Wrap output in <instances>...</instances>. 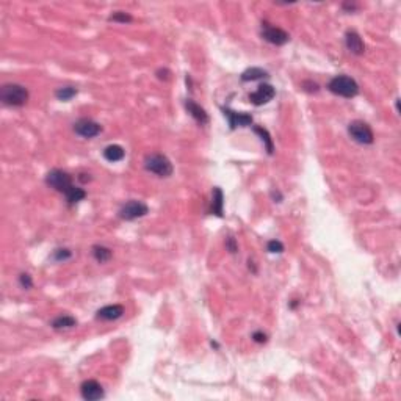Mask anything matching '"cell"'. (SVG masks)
I'll list each match as a JSON object with an SVG mask.
<instances>
[{
  "mask_svg": "<svg viewBox=\"0 0 401 401\" xmlns=\"http://www.w3.org/2000/svg\"><path fill=\"white\" fill-rule=\"evenodd\" d=\"M19 284L22 285V288H31L33 285V281H31V276L28 273H22L19 276Z\"/></svg>",
  "mask_w": 401,
  "mask_h": 401,
  "instance_id": "obj_26",
  "label": "cell"
},
{
  "mask_svg": "<svg viewBox=\"0 0 401 401\" xmlns=\"http://www.w3.org/2000/svg\"><path fill=\"white\" fill-rule=\"evenodd\" d=\"M74 326H77V320H76L74 317H71V315H60V317H57V318L52 321V327H53V329H58V331H61V329H71V327H74Z\"/></svg>",
  "mask_w": 401,
  "mask_h": 401,
  "instance_id": "obj_18",
  "label": "cell"
},
{
  "mask_svg": "<svg viewBox=\"0 0 401 401\" xmlns=\"http://www.w3.org/2000/svg\"><path fill=\"white\" fill-rule=\"evenodd\" d=\"M345 44H347V49L353 55H363V52H365V44H363L362 38L359 37V33L354 31V30H348L347 31Z\"/></svg>",
  "mask_w": 401,
  "mask_h": 401,
  "instance_id": "obj_12",
  "label": "cell"
},
{
  "mask_svg": "<svg viewBox=\"0 0 401 401\" xmlns=\"http://www.w3.org/2000/svg\"><path fill=\"white\" fill-rule=\"evenodd\" d=\"M124 315V307L121 304H112V306H105L102 309H99L96 314L97 320H104V321H115L118 318H121Z\"/></svg>",
  "mask_w": 401,
  "mask_h": 401,
  "instance_id": "obj_13",
  "label": "cell"
},
{
  "mask_svg": "<svg viewBox=\"0 0 401 401\" xmlns=\"http://www.w3.org/2000/svg\"><path fill=\"white\" fill-rule=\"evenodd\" d=\"M144 168L158 177H170L173 174V163L163 154H149L144 158Z\"/></svg>",
  "mask_w": 401,
  "mask_h": 401,
  "instance_id": "obj_3",
  "label": "cell"
},
{
  "mask_svg": "<svg viewBox=\"0 0 401 401\" xmlns=\"http://www.w3.org/2000/svg\"><path fill=\"white\" fill-rule=\"evenodd\" d=\"M262 38L270 43V44H275V46H284L288 43L290 37L288 33L279 27H275L268 22H262Z\"/></svg>",
  "mask_w": 401,
  "mask_h": 401,
  "instance_id": "obj_6",
  "label": "cell"
},
{
  "mask_svg": "<svg viewBox=\"0 0 401 401\" xmlns=\"http://www.w3.org/2000/svg\"><path fill=\"white\" fill-rule=\"evenodd\" d=\"M80 395L83 399L86 401H97V399H102L105 396V392H104V387L100 386L97 381L94 379H88V381H83L82 386H80Z\"/></svg>",
  "mask_w": 401,
  "mask_h": 401,
  "instance_id": "obj_9",
  "label": "cell"
},
{
  "mask_svg": "<svg viewBox=\"0 0 401 401\" xmlns=\"http://www.w3.org/2000/svg\"><path fill=\"white\" fill-rule=\"evenodd\" d=\"M265 77H268V72L260 69V68H251V69H246L242 74L243 82H254V80H260V79H265Z\"/></svg>",
  "mask_w": 401,
  "mask_h": 401,
  "instance_id": "obj_20",
  "label": "cell"
},
{
  "mask_svg": "<svg viewBox=\"0 0 401 401\" xmlns=\"http://www.w3.org/2000/svg\"><path fill=\"white\" fill-rule=\"evenodd\" d=\"M76 94H77V88H74V86H61L55 91V96L60 100H64V102L71 100Z\"/></svg>",
  "mask_w": 401,
  "mask_h": 401,
  "instance_id": "obj_22",
  "label": "cell"
},
{
  "mask_svg": "<svg viewBox=\"0 0 401 401\" xmlns=\"http://www.w3.org/2000/svg\"><path fill=\"white\" fill-rule=\"evenodd\" d=\"M110 22H119V24H127V22H132V16L125 11H115L110 17H108Z\"/></svg>",
  "mask_w": 401,
  "mask_h": 401,
  "instance_id": "obj_23",
  "label": "cell"
},
{
  "mask_svg": "<svg viewBox=\"0 0 401 401\" xmlns=\"http://www.w3.org/2000/svg\"><path fill=\"white\" fill-rule=\"evenodd\" d=\"M266 249L273 254H281L284 251V245L279 240H270L268 243H266Z\"/></svg>",
  "mask_w": 401,
  "mask_h": 401,
  "instance_id": "obj_24",
  "label": "cell"
},
{
  "mask_svg": "<svg viewBox=\"0 0 401 401\" xmlns=\"http://www.w3.org/2000/svg\"><path fill=\"white\" fill-rule=\"evenodd\" d=\"M226 248L229 249V252L235 254V252L239 251V246H237V242H235V239H233V237H229V239H226Z\"/></svg>",
  "mask_w": 401,
  "mask_h": 401,
  "instance_id": "obj_27",
  "label": "cell"
},
{
  "mask_svg": "<svg viewBox=\"0 0 401 401\" xmlns=\"http://www.w3.org/2000/svg\"><path fill=\"white\" fill-rule=\"evenodd\" d=\"M46 184L50 188H53V190H57V191H60L63 194L74 185L71 174L63 171V170H52V171H49L47 176H46Z\"/></svg>",
  "mask_w": 401,
  "mask_h": 401,
  "instance_id": "obj_5",
  "label": "cell"
},
{
  "mask_svg": "<svg viewBox=\"0 0 401 401\" xmlns=\"http://www.w3.org/2000/svg\"><path fill=\"white\" fill-rule=\"evenodd\" d=\"M71 256H72V252H71L69 249H66V248H63V249H55V252H53V259L58 260V262L68 260Z\"/></svg>",
  "mask_w": 401,
  "mask_h": 401,
  "instance_id": "obj_25",
  "label": "cell"
},
{
  "mask_svg": "<svg viewBox=\"0 0 401 401\" xmlns=\"http://www.w3.org/2000/svg\"><path fill=\"white\" fill-rule=\"evenodd\" d=\"M254 132H256L257 135L260 137V140L265 143V146H266V152H268L270 155H273V152H275V146H273V140H271V137H270L268 130H265L263 127H254Z\"/></svg>",
  "mask_w": 401,
  "mask_h": 401,
  "instance_id": "obj_21",
  "label": "cell"
},
{
  "mask_svg": "<svg viewBox=\"0 0 401 401\" xmlns=\"http://www.w3.org/2000/svg\"><path fill=\"white\" fill-rule=\"evenodd\" d=\"M275 96H276V89L270 83H262L252 94H249V102L259 107L263 104H268Z\"/></svg>",
  "mask_w": 401,
  "mask_h": 401,
  "instance_id": "obj_10",
  "label": "cell"
},
{
  "mask_svg": "<svg viewBox=\"0 0 401 401\" xmlns=\"http://www.w3.org/2000/svg\"><path fill=\"white\" fill-rule=\"evenodd\" d=\"M64 196H66V200H68L71 206H74V204L80 203V200H83L86 197V191L80 187L72 185L68 191L64 193Z\"/></svg>",
  "mask_w": 401,
  "mask_h": 401,
  "instance_id": "obj_16",
  "label": "cell"
},
{
  "mask_svg": "<svg viewBox=\"0 0 401 401\" xmlns=\"http://www.w3.org/2000/svg\"><path fill=\"white\" fill-rule=\"evenodd\" d=\"M0 100L10 107H22L28 102V89L19 83H5L0 88Z\"/></svg>",
  "mask_w": 401,
  "mask_h": 401,
  "instance_id": "obj_1",
  "label": "cell"
},
{
  "mask_svg": "<svg viewBox=\"0 0 401 401\" xmlns=\"http://www.w3.org/2000/svg\"><path fill=\"white\" fill-rule=\"evenodd\" d=\"M102 154H104V158H105L107 161L115 163V161H121V160L124 158L125 151H124L119 144H110V146H107V148L104 149Z\"/></svg>",
  "mask_w": 401,
  "mask_h": 401,
  "instance_id": "obj_15",
  "label": "cell"
},
{
  "mask_svg": "<svg viewBox=\"0 0 401 401\" xmlns=\"http://www.w3.org/2000/svg\"><path fill=\"white\" fill-rule=\"evenodd\" d=\"M74 132L82 138H94L102 132V125L93 119L82 118L74 124Z\"/></svg>",
  "mask_w": 401,
  "mask_h": 401,
  "instance_id": "obj_8",
  "label": "cell"
},
{
  "mask_svg": "<svg viewBox=\"0 0 401 401\" xmlns=\"http://www.w3.org/2000/svg\"><path fill=\"white\" fill-rule=\"evenodd\" d=\"M252 339H254V342H257V343H265V342H266V336H265L263 332H260V331H257V332L252 334Z\"/></svg>",
  "mask_w": 401,
  "mask_h": 401,
  "instance_id": "obj_28",
  "label": "cell"
},
{
  "mask_svg": "<svg viewBox=\"0 0 401 401\" xmlns=\"http://www.w3.org/2000/svg\"><path fill=\"white\" fill-rule=\"evenodd\" d=\"M327 89L340 97H347L351 99L354 96L359 94V85L356 83L354 79L348 77V76H336L332 77L327 83Z\"/></svg>",
  "mask_w": 401,
  "mask_h": 401,
  "instance_id": "obj_2",
  "label": "cell"
},
{
  "mask_svg": "<svg viewBox=\"0 0 401 401\" xmlns=\"http://www.w3.org/2000/svg\"><path fill=\"white\" fill-rule=\"evenodd\" d=\"M224 116L229 119V125L230 129H237V127H248L252 124V116L249 113H237V112H232L229 108H221Z\"/></svg>",
  "mask_w": 401,
  "mask_h": 401,
  "instance_id": "obj_11",
  "label": "cell"
},
{
  "mask_svg": "<svg viewBox=\"0 0 401 401\" xmlns=\"http://www.w3.org/2000/svg\"><path fill=\"white\" fill-rule=\"evenodd\" d=\"M348 133H350V137L359 144H372L375 141V135H373L372 127L363 121L350 122Z\"/></svg>",
  "mask_w": 401,
  "mask_h": 401,
  "instance_id": "obj_4",
  "label": "cell"
},
{
  "mask_svg": "<svg viewBox=\"0 0 401 401\" xmlns=\"http://www.w3.org/2000/svg\"><path fill=\"white\" fill-rule=\"evenodd\" d=\"M93 256H94V259H96L99 263H105V262H108V260L112 259L113 252H112V249L107 248V246L94 245V246H93Z\"/></svg>",
  "mask_w": 401,
  "mask_h": 401,
  "instance_id": "obj_19",
  "label": "cell"
},
{
  "mask_svg": "<svg viewBox=\"0 0 401 401\" xmlns=\"http://www.w3.org/2000/svg\"><path fill=\"white\" fill-rule=\"evenodd\" d=\"M223 191L221 188L215 187L213 188V197H212V207H210V213L216 215V216H223Z\"/></svg>",
  "mask_w": 401,
  "mask_h": 401,
  "instance_id": "obj_17",
  "label": "cell"
},
{
  "mask_svg": "<svg viewBox=\"0 0 401 401\" xmlns=\"http://www.w3.org/2000/svg\"><path fill=\"white\" fill-rule=\"evenodd\" d=\"M148 212H149V207L144 203H141V200H137V199H132V200H129V203H125L121 207L119 218L125 220V221H133V220L148 215Z\"/></svg>",
  "mask_w": 401,
  "mask_h": 401,
  "instance_id": "obj_7",
  "label": "cell"
},
{
  "mask_svg": "<svg viewBox=\"0 0 401 401\" xmlns=\"http://www.w3.org/2000/svg\"><path fill=\"white\" fill-rule=\"evenodd\" d=\"M185 108L188 110V113L199 122V124H207L209 122V115L206 113V110L200 107V105H197L193 99H187L185 100Z\"/></svg>",
  "mask_w": 401,
  "mask_h": 401,
  "instance_id": "obj_14",
  "label": "cell"
}]
</instances>
